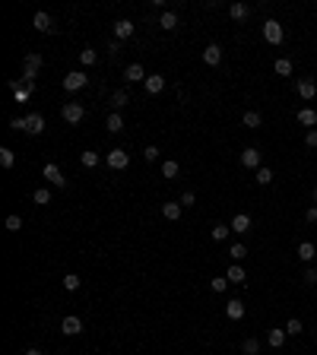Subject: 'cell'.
Wrapping results in <instances>:
<instances>
[{
	"mask_svg": "<svg viewBox=\"0 0 317 355\" xmlns=\"http://www.w3.org/2000/svg\"><path fill=\"white\" fill-rule=\"evenodd\" d=\"M143 86H146V92H149V96H159V92L165 89V77H162V73H149Z\"/></svg>",
	"mask_w": 317,
	"mask_h": 355,
	"instance_id": "obj_10",
	"label": "cell"
},
{
	"mask_svg": "<svg viewBox=\"0 0 317 355\" xmlns=\"http://www.w3.org/2000/svg\"><path fill=\"white\" fill-rule=\"evenodd\" d=\"M105 162H108V168H115V172H124V168L130 165V153H124V149L118 146V149H111V153L105 156Z\"/></svg>",
	"mask_w": 317,
	"mask_h": 355,
	"instance_id": "obj_6",
	"label": "cell"
},
{
	"mask_svg": "<svg viewBox=\"0 0 317 355\" xmlns=\"http://www.w3.org/2000/svg\"><path fill=\"white\" fill-rule=\"evenodd\" d=\"M80 162H83V168H96V165L102 162V156L92 153V149H86V153H80Z\"/></svg>",
	"mask_w": 317,
	"mask_h": 355,
	"instance_id": "obj_32",
	"label": "cell"
},
{
	"mask_svg": "<svg viewBox=\"0 0 317 355\" xmlns=\"http://www.w3.org/2000/svg\"><path fill=\"white\" fill-rule=\"evenodd\" d=\"M32 200L39 203V207H48V203H51V191H48V188H39V191L32 194Z\"/></svg>",
	"mask_w": 317,
	"mask_h": 355,
	"instance_id": "obj_35",
	"label": "cell"
},
{
	"mask_svg": "<svg viewBox=\"0 0 317 355\" xmlns=\"http://www.w3.org/2000/svg\"><path fill=\"white\" fill-rule=\"evenodd\" d=\"M10 92H13V99L20 102V105H26V102L32 99V92H35V83H26V80L20 77V80L10 83Z\"/></svg>",
	"mask_w": 317,
	"mask_h": 355,
	"instance_id": "obj_1",
	"label": "cell"
},
{
	"mask_svg": "<svg viewBox=\"0 0 317 355\" xmlns=\"http://www.w3.org/2000/svg\"><path fill=\"white\" fill-rule=\"evenodd\" d=\"M159 156H162V149H159V146H146V149H143V159H146V162H156Z\"/></svg>",
	"mask_w": 317,
	"mask_h": 355,
	"instance_id": "obj_41",
	"label": "cell"
},
{
	"mask_svg": "<svg viewBox=\"0 0 317 355\" xmlns=\"http://www.w3.org/2000/svg\"><path fill=\"white\" fill-rule=\"evenodd\" d=\"M251 226H254V222H251V216H248V213H238V216L232 219V232H235V235H248V232H251Z\"/></svg>",
	"mask_w": 317,
	"mask_h": 355,
	"instance_id": "obj_11",
	"label": "cell"
},
{
	"mask_svg": "<svg viewBox=\"0 0 317 355\" xmlns=\"http://www.w3.org/2000/svg\"><path fill=\"white\" fill-rule=\"evenodd\" d=\"M58 355H64V352H58Z\"/></svg>",
	"mask_w": 317,
	"mask_h": 355,
	"instance_id": "obj_52",
	"label": "cell"
},
{
	"mask_svg": "<svg viewBox=\"0 0 317 355\" xmlns=\"http://www.w3.org/2000/svg\"><path fill=\"white\" fill-rule=\"evenodd\" d=\"M229 257H232V260H245V257H248V248L238 241V245H232V248H229Z\"/></svg>",
	"mask_w": 317,
	"mask_h": 355,
	"instance_id": "obj_39",
	"label": "cell"
},
{
	"mask_svg": "<svg viewBox=\"0 0 317 355\" xmlns=\"http://www.w3.org/2000/svg\"><path fill=\"white\" fill-rule=\"evenodd\" d=\"M210 289H213V292H226V289H229V279H226V276H216L213 283H210Z\"/></svg>",
	"mask_w": 317,
	"mask_h": 355,
	"instance_id": "obj_44",
	"label": "cell"
},
{
	"mask_svg": "<svg viewBox=\"0 0 317 355\" xmlns=\"http://www.w3.org/2000/svg\"><path fill=\"white\" fill-rule=\"evenodd\" d=\"M302 330H305V327H302V321H298V317H292V321L286 324V333H289V336H302Z\"/></svg>",
	"mask_w": 317,
	"mask_h": 355,
	"instance_id": "obj_40",
	"label": "cell"
},
{
	"mask_svg": "<svg viewBox=\"0 0 317 355\" xmlns=\"http://www.w3.org/2000/svg\"><path fill=\"white\" fill-rule=\"evenodd\" d=\"M23 64H26V67H39V70H42V64H45V58H42V54H39V51H29Z\"/></svg>",
	"mask_w": 317,
	"mask_h": 355,
	"instance_id": "obj_38",
	"label": "cell"
},
{
	"mask_svg": "<svg viewBox=\"0 0 317 355\" xmlns=\"http://www.w3.org/2000/svg\"><path fill=\"white\" fill-rule=\"evenodd\" d=\"M0 165H4V168H13V165H16V153H13L10 146L0 149Z\"/></svg>",
	"mask_w": 317,
	"mask_h": 355,
	"instance_id": "obj_33",
	"label": "cell"
},
{
	"mask_svg": "<svg viewBox=\"0 0 317 355\" xmlns=\"http://www.w3.org/2000/svg\"><path fill=\"white\" fill-rule=\"evenodd\" d=\"M111 105H115V111H121L124 105H130V92H127V89H118L115 96H111Z\"/></svg>",
	"mask_w": 317,
	"mask_h": 355,
	"instance_id": "obj_31",
	"label": "cell"
},
{
	"mask_svg": "<svg viewBox=\"0 0 317 355\" xmlns=\"http://www.w3.org/2000/svg\"><path fill=\"white\" fill-rule=\"evenodd\" d=\"M80 64H83V67L99 64V51H96V48H83V51H80Z\"/></svg>",
	"mask_w": 317,
	"mask_h": 355,
	"instance_id": "obj_30",
	"label": "cell"
},
{
	"mask_svg": "<svg viewBox=\"0 0 317 355\" xmlns=\"http://www.w3.org/2000/svg\"><path fill=\"white\" fill-rule=\"evenodd\" d=\"M295 92H298V96H302L305 102H311V99L317 96V83H314L311 77H302V80L295 83Z\"/></svg>",
	"mask_w": 317,
	"mask_h": 355,
	"instance_id": "obj_8",
	"label": "cell"
},
{
	"mask_svg": "<svg viewBox=\"0 0 317 355\" xmlns=\"http://www.w3.org/2000/svg\"><path fill=\"white\" fill-rule=\"evenodd\" d=\"M162 175H165V178H172V181H175V178L181 175V165H178L175 159H165V162H162Z\"/></svg>",
	"mask_w": 317,
	"mask_h": 355,
	"instance_id": "obj_29",
	"label": "cell"
},
{
	"mask_svg": "<svg viewBox=\"0 0 317 355\" xmlns=\"http://www.w3.org/2000/svg\"><path fill=\"white\" fill-rule=\"evenodd\" d=\"M61 118H64L67 124H80V121L86 118V108H83L80 102H67V105L61 108Z\"/></svg>",
	"mask_w": 317,
	"mask_h": 355,
	"instance_id": "obj_5",
	"label": "cell"
},
{
	"mask_svg": "<svg viewBox=\"0 0 317 355\" xmlns=\"http://www.w3.org/2000/svg\"><path fill=\"white\" fill-rule=\"evenodd\" d=\"M302 279H305V286H317V270H314V267H308Z\"/></svg>",
	"mask_w": 317,
	"mask_h": 355,
	"instance_id": "obj_45",
	"label": "cell"
},
{
	"mask_svg": "<svg viewBox=\"0 0 317 355\" xmlns=\"http://www.w3.org/2000/svg\"><path fill=\"white\" fill-rule=\"evenodd\" d=\"M124 80H127V83H140V80L146 83V70H143V64H127V67H124Z\"/></svg>",
	"mask_w": 317,
	"mask_h": 355,
	"instance_id": "obj_12",
	"label": "cell"
},
{
	"mask_svg": "<svg viewBox=\"0 0 317 355\" xmlns=\"http://www.w3.org/2000/svg\"><path fill=\"white\" fill-rule=\"evenodd\" d=\"M181 213H184V207H181V203H175V200L162 203V216L169 219V222H178V219H181Z\"/></svg>",
	"mask_w": 317,
	"mask_h": 355,
	"instance_id": "obj_16",
	"label": "cell"
},
{
	"mask_svg": "<svg viewBox=\"0 0 317 355\" xmlns=\"http://www.w3.org/2000/svg\"><path fill=\"white\" fill-rule=\"evenodd\" d=\"M121 45H124V42H118V39H111V42H108V54H121Z\"/></svg>",
	"mask_w": 317,
	"mask_h": 355,
	"instance_id": "obj_47",
	"label": "cell"
},
{
	"mask_svg": "<svg viewBox=\"0 0 317 355\" xmlns=\"http://www.w3.org/2000/svg\"><path fill=\"white\" fill-rule=\"evenodd\" d=\"M314 257H317V248L311 245V241H302V245H298V260H302V264H311Z\"/></svg>",
	"mask_w": 317,
	"mask_h": 355,
	"instance_id": "obj_21",
	"label": "cell"
},
{
	"mask_svg": "<svg viewBox=\"0 0 317 355\" xmlns=\"http://www.w3.org/2000/svg\"><path fill=\"white\" fill-rule=\"evenodd\" d=\"M105 127H108V134H121V130H124V118H121V111H111V115L105 118Z\"/></svg>",
	"mask_w": 317,
	"mask_h": 355,
	"instance_id": "obj_19",
	"label": "cell"
},
{
	"mask_svg": "<svg viewBox=\"0 0 317 355\" xmlns=\"http://www.w3.org/2000/svg\"><path fill=\"white\" fill-rule=\"evenodd\" d=\"M264 39L276 48V45H283V39H286V32H283V23H276V20H267L264 23Z\"/></svg>",
	"mask_w": 317,
	"mask_h": 355,
	"instance_id": "obj_3",
	"label": "cell"
},
{
	"mask_svg": "<svg viewBox=\"0 0 317 355\" xmlns=\"http://www.w3.org/2000/svg\"><path fill=\"white\" fill-rule=\"evenodd\" d=\"M305 222H317V207H308V213H305Z\"/></svg>",
	"mask_w": 317,
	"mask_h": 355,
	"instance_id": "obj_49",
	"label": "cell"
},
{
	"mask_svg": "<svg viewBox=\"0 0 317 355\" xmlns=\"http://www.w3.org/2000/svg\"><path fill=\"white\" fill-rule=\"evenodd\" d=\"M226 314L232 317V321H241V317H245V302H241V298H232V302L226 305Z\"/></svg>",
	"mask_w": 317,
	"mask_h": 355,
	"instance_id": "obj_22",
	"label": "cell"
},
{
	"mask_svg": "<svg viewBox=\"0 0 317 355\" xmlns=\"http://www.w3.org/2000/svg\"><path fill=\"white\" fill-rule=\"evenodd\" d=\"M203 61H207L210 67H219L222 64V48L219 45H207V48H203Z\"/></svg>",
	"mask_w": 317,
	"mask_h": 355,
	"instance_id": "obj_17",
	"label": "cell"
},
{
	"mask_svg": "<svg viewBox=\"0 0 317 355\" xmlns=\"http://www.w3.org/2000/svg\"><path fill=\"white\" fill-rule=\"evenodd\" d=\"M61 333L64 336H80L83 333V321H80L77 314H67L64 321H61Z\"/></svg>",
	"mask_w": 317,
	"mask_h": 355,
	"instance_id": "obj_7",
	"label": "cell"
},
{
	"mask_svg": "<svg viewBox=\"0 0 317 355\" xmlns=\"http://www.w3.org/2000/svg\"><path fill=\"white\" fill-rule=\"evenodd\" d=\"M229 16L241 23V20H248V16H251V7H248V4H232V7H229Z\"/></svg>",
	"mask_w": 317,
	"mask_h": 355,
	"instance_id": "obj_27",
	"label": "cell"
},
{
	"mask_svg": "<svg viewBox=\"0 0 317 355\" xmlns=\"http://www.w3.org/2000/svg\"><path fill=\"white\" fill-rule=\"evenodd\" d=\"M178 203H181V207H197V194H194V191H184Z\"/></svg>",
	"mask_w": 317,
	"mask_h": 355,
	"instance_id": "obj_42",
	"label": "cell"
},
{
	"mask_svg": "<svg viewBox=\"0 0 317 355\" xmlns=\"http://www.w3.org/2000/svg\"><path fill=\"white\" fill-rule=\"evenodd\" d=\"M80 283H83V279H80L77 273H67V276H64V289H67V292H77Z\"/></svg>",
	"mask_w": 317,
	"mask_h": 355,
	"instance_id": "obj_36",
	"label": "cell"
},
{
	"mask_svg": "<svg viewBox=\"0 0 317 355\" xmlns=\"http://www.w3.org/2000/svg\"><path fill=\"white\" fill-rule=\"evenodd\" d=\"M10 127H13V130H29V121H26V118H13Z\"/></svg>",
	"mask_w": 317,
	"mask_h": 355,
	"instance_id": "obj_46",
	"label": "cell"
},
{
	"mask_svg": "<svg viewBox=\"0 0 317 355\" xmlns=\"http://www.w3.org/2000/svg\"><path fill=\"white\" fill-rule=\"evenodd\" d=\"M254 181L260 184V188H267V184H273V168L260 165V168H257V175H254Z\"/></svg>",
	"mask_w": 317,
	"mask_h": 355,
	"instance_id": "obj_28",
	"label": "cell"
},
{
	"mask_svg": "<svg viewBox=\"0 0 317 355\" xmlns=\"http://www.w3.org/2000/svg\"><path fill=\"white\" fill-rule=\"evenodd\" d=\"M305 143H308L311 149H317V130H308V137H305Z\"/></svg>",
	"mask_w": 317,
	"mask_h": 355,
	"instance_id": "obj_48",
	"label": "cell"
},
{
	"mask_svg": "<svg viewBox=\"0 0 317 355\" xmlns=\"http://www.w3.org/2000/svg\"><path fill=\"white\" fill-rule=\"evenodd\" d=\"M26 121H29V130H26V134H32V137L45 134V118L39 115V111H32V115H26Z\"/></svg>",
	"mask_w": 317,
	"mask_h": 355,
	"instance_id": "obj_13",
	"label": "cell"
},
{
	"mask_svg": "<svg viewBox=\"0 0 317 355\" xmlns=\"http://www.w3.org/2000/svg\"><path fill=\"white\" fill-rule=\"evenodd\" d=\"M159 26H162L165 32H175V29H178V13H175V10H165V13L159 16Z\"/></svg>",
	"mask_w": 317,
	"mask_h": 355,
	"instance_id": "obj_20",
	"label": "cell"
},
{
	"mask_svg": "<svg viewBox=\"0 0 317 355\" xmlns=\"http://www.w3.org/2000/svg\"><path fill=\"white\" fill-rule=\"evenodd\" d=\"M134 32H137V26L130 23V20H118V23H115V39H118V42H127Z\"/></svg>",
	"mask_w": 317,
	"mask_h": 355,
	"instance_id": "obj_9",
	"label": "cell"
},
{
	"mask_svg": "<svg viewBox=\"0 0 317 355\" xmlns=\"http://www.w3.org/2000/svg\"><path fill=\"white\" fill-rule=\"evenodd\" d=\"M273 73H276V77H292V61L289 58H276L273 61Z\"/></svg>",
	"mask_w": 317,
	"mask_h": 355,
	"instance_id": "obj_24",
	"label": "cell"
},
{
	"mask_svg": "<svg viewBox=\"0 0 317 355\" xmlns=\"http://www.w3.org/2000/svg\"><path fill=\"white\" fill-rule=\"evenodd\" d=\"M286 336H289V333H286V327H283V330L273 327V330L267 333V343H270L273 349H283V346H286Z\"/></svg>",
	"mask_w": 317,
	"mask_h": 355,
	"instance_id": "obj_18",
	"label": "cell"
},
{
	"mask_svg": "<svg viewBox=\"0 0 317 355\" xmlns=\"http://www.w3.org/2000/svg\"><path fill=\"white\" fill-rule=\"evenodd\" d=\"M26 355H45V352H42V349H29Z\"/></svg>",
	"mask_w": 317,
	"mask_h": 355,
	"instance_id": "obj_50",
	"label": "cell"
},
{
	"mask_svg": "<svg viewBox=\"0 0 317 355\" xmlns=\"http://www.w3.org/2000/svg\"><path fill=\"white\" fill-rule=\"evenodd\" d=\"M241 121H245V127H248V130H257L260 124H264V115H260V111H254V108H248Z\"/></svg>",
	"mask_w": 317,
	"mask_h": 355,
	"instance_id": "obj_23",
	"label": "cell"
},
{
	"mask_svg": "<svg viewBox=\"0 0 317 355\" xmlns=\"http://www.w3.org/2000/svg\"><path fill=\"white\" fill-rule=\"evenodd\" d=\"M241 352H245V355H260V343L254 340V336H248V340L241 343Z\"/></svg>",
	"mask_w": 317,
	"mask_h": 355,
	"instance_id": "obj_34",
	"label": "cell"
},
{
	"mask_svg": "<svg viewBox=\"0 0 317 355\" xmlns=\"http://www.w3.org/2000/svg\"><path fill=\"white\" fill-rule=\"evenodd\" d=\"M298 124H302V127H314L317 124V111L314 108H298Z\"/></svg>",
	"mask_w": 317,
	"mask_h": 355,
	"instance_id": "obj_25",
	"label": "cell"
},
{
	"mask_svg": "<svg viewBox=\"0 0 317 355\" xmlns=\"http://www.w3.org/2000/svg\"><path fill=\"white\" fill-rule=\"evenodd\" d=\"M32 26L39 29V32H51V29H54V26H51V16H48V13H35V16H32Z\"/></svg>",
	"mask_w": 317,
	"mask_h": 355,
	"instance_id": "obj_26",
	"label": "cell"
},
{
	"mask_svg": "<svg viewBox=\"0 0 317 355\" xmlns=\"http://www.w3.org/2000/svg\"><path fill=\"white\" fill-rule=\"evenodd\" d=\"M241 165H245V168H254V172H257V168H260V149L248 146L245 153H241Z\"/></svg>",
	"mask_w": 317,
	"mask_h": 355,
	"instance_id": "obj_14",
	"label": "cell"
},
{
	"mask_svg": "<svg viewBox=\"0 0 317 355\" xmlns=\"http://www.w3.org/2000/svg\"><path fill=\"white\" fill-rule=\"evenodd\" d=\"M67 92H80V89H86L89 86V77H86V73L83 70H73V73H67V77H64V83H61Z\"/></svg>",
	"mask_w": 317,
	"mask_h": 355,
	"instance_id": "obj_4",
	"label": "cell"
},
{
	"mask_svg": "<svg viewBox=\"0 0 317 355\" xmlns=\"http://www.w3.org/2000/svg\"><path fill=\"white\" fill-rule=\"evenodd\" d=\"M42 175H45V181H48V184H54V188H61V191H67V188H70V181L61 175V168L54 165V162H45Z\"/></svg>",
	"mask_w": 317,
	"mask_h": 355,
	"instance_id": "obj_2",
	"label": "cell"
},
{
	"mask_svg": "<svg viewBox=\"0 0 317 355\" xmlns=\"http://www.w3.org/2000/svg\"><path fill=\"white\" fill-rule=\"evenodd\" d=\"M20 229H23V219L16 216V213H13V216H7V232H20Z\"/></svg>",
	"mask_w": 317,
	"mask_h": 355,
	"instance_id": "obj_43",
	"label": "cell"
},
{
	"mask_svg": "<svg viewBox=\"0 0 317 355\" xmlns=\"http://www.w3.org/2000/svg\"><path fill=\"white\" fill-rule=\"evenodd\" d=\"M311 197H314V207H317V188H314V194H311Z\"/></svg>",
	"mask_w": 317,
	"mask_h": 355,
	"instance_id": "obj_51",
	"label": "cell"
},
{
	"mask_svg": "<svg viewBox=\"0 0 317 355\" xmlns=\"http://www.w3.org/2000/svg\"><path fill=\"white\" fill-rule=\"evenodd\" d=\"M226 279H229V283H235V286H245V283H248V273H245V267H241V264H232L229 273H226Z\"/></svg>",
	"mask_w": 317,
	"mask_h": 355,
	"instance_id": "obj_15",
	"label": "cell"
},
{
	"mask_svg": "<svg viewBox=\"0 0 317 355\" xmlns=\"http://www.w3.org/2000/svg\"><path fill=\"white\" fill-rule=\"evenodd\" d=\"M210 235H213V241H226V238L232 235V226H213Z\"/></svg>",
	"mask_w": 317,
	"mask_h": 355,
	"instance_id": "obj_37",
	"label": "cell"
}]
</instances>
